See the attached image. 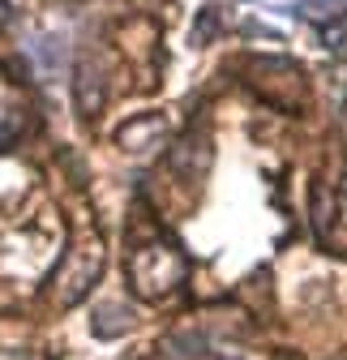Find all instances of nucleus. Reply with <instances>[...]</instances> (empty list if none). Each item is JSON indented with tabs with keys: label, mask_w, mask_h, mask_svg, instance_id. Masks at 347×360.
<instances>
[{
	"label": "nucleus",
	"mask_w": 347,
	"mask_h": 360,
	"mask_svg": "<svg viewBox=\"0 0 347 360\" xmlns=\"http://www.w3.org/2000/svg\"><path fill=\"white\" fill-rule=\"evenodd\" d=\"M142 360H167V356H142Z\"/></svg>",
	"instance_id": "10"
},
{
	"label": "nucleus",
	"mask_w": 347,
	"mask_h": 360,
	"mask_svg": "<svg viewBox=\"0 0 347 360\" xmlns=\"http://www.w3.org/2000/svg\"><path fill=\"white\" fill-rule=\"evenodd\" d=\"M343 214H347V180H343Z\"/></svg>",
	"instance_id": "9"
},
{
	"label": "nucleus",
	"mask_w": 347,
	"mask_h": 360,
	"mask_svg": "<svg viewBox=\"0 0 347 360\" xmlns=\"http://www.w3.org/2000/svg\"><path fill=\"white\" fill-rule=\"evenodd\" d=\"M103 240L91 232L86 240H77L69 253H65V262H60V270H56V288H52V296H56V304L60 309H69V304H77L86 292H91L95 283H99V275H103Z\"/></svg>",
	"instance_id": "2"
},
{
	"label": "nucleus",
	"mask_w": 347,
	"mask_h": 360,
	"mask_svg": "<svg viewBox=\"0 0 347 360\" xmlns=\"http://www.w3.org/2000/svg\"><path fill=\"white\" fill-rule=\"evenodd\" d=\"M189 279V257L171 240H146L129 253V283L142 300H167Z\"/></svg>",
	"instance_id": "1"
},
{
	"label": "nucleus",
	"mask_w": 347,
	"mask_h": 360,
	"mask_svg": "<svg viewBox=\"0 0 347 360\" xmlns=\"http://www.w3.org/2000/svg\"><path fill=\"white\" fill-rule=\"evenodd\" d=\"M167 133H171V124H167L163 112H142V116L124 120L116 129V146L129 150V155H146V150H155V146L167 142Z\"/></svg>",
	"instance_id": "4"
},
{
	"label": "nucleus",
	"mask_w": 347,
	"mask_h": 360,
	"mask_svg": "<svg viewBox=\"0 0 347 360\" xmlns=\"http://www.w3.org/2000/svg\"><path fill=\"white\" fill-rule=\"evenodd\" d=\"M138 326V318H133V309H129L124 300H107V304H99L95 309V318H91V330L99 335V339H120V335H129Z\"/></svg>",
	"instance_id": "6"
},
{
	"label": "nucleus",
	"mask_w": 347,
	"mask_h": 360,
	"mask_svg": "<svg viewBox=\"0 0 347 360\" xmlns=\"http://www.w3.org/2000/svg\"><path fill=\"white\" fill-rule=\"evenodd\" d=\"M73 103H77L81 120H95L107 103V73L95 56L77 60V69H73Z\"/></svg>",
	"instance_id": "3"
},
{
	"label": "nucleus",
	"mask_w": 347,
	"mask_h": 360,
	"mask_svg": "<svg viewBox=\"0 0 347 360\" xmlns=\"http://www.w3.org/2000/svg\"><path fill=\"white\" fill-rule=\"evenodd\" d=\"M343 116H347V95H343Z\"/></svg>",
	"instance_id": "11"
},
{
	"label": "nucleus",
	"mask_w": 347,
	"mask_h": 360,
	"mask_svg": "<svg viewBox=\"0 0 347 360\" xmlns=\"http://www.w3.org/2000/svg\"><path fill=\"white\" fill-rule=\"evenodd\" d=\"M26 52H30L39 77H43V82H52V77L65 69V60H69V43H65V34L43 30V34H34V39L26 43Z\"/></svg>",
	"instance_id": "5"
},
{
	"label": "nucleus",
	"mask_w": 347,
	"mask_h": 360,
	"mask_svg": "<svg viewBox=\"0 0 347 360\" xmlns=\"http://www.w3.org/2000/svg\"><path fill=\"white\" fill-rule=\"evenodd\" d=\"M223 30V13L219 9H202L197 13V22H193V43H197V48H206V43H214V34H219Z\"/></svg>",
	"instance_id": "7"
},
{
	"label": "nucleus",
	"mask_w": 347,
	"mask_h": 360,
	"mask_svg": "<svg viewBox=\"0 0 347 360\" xmlns=\"http://www.w3.org/2000/svg\"><path fill=\"white\" fill-rule=\"evenodd\" d=\"M305 5L313 13H322V18H343L347 13V0H305Z\"/></svg>",
	"instance_id": "8"
}]
</instances>
